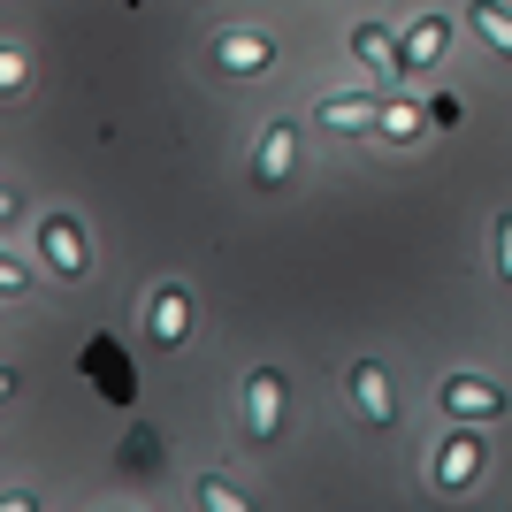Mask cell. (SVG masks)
<instances>
[{
    "label": "cell",
    "mask_w": 512,
    "mask_h": 512,
    "mask_svg": "<svg viewBox=\"0 0 512 512\" xmlns=\"http://www.w3.org/2000/svg\"><path fill=\"white\" fill-rule=\"evenodd\" d=\"M283 398H291V383H283L276 367H253L245 375V444L268 451L283 436Z\"/></svg>",
    "instance_id": "obj_1"
},
{
    "label": "cell",
    "mask_w": 512,
    "mask_h": 512,
    "mask_svg": "<svg viewBox=\"0 0 512 512\" xmlns=\"http://www.w3.org/2000/svg\"><path fill=\"white\" fill-rule=\"evenodd\" d=\"M39 253H46V268L62 283H85L92 276V260H85V230H77V214H46L39 222Z\"/></svg>",
    "instance_id": "obj_2"
},
{
    "label": "cell",
    "mask_w": 512,
    "mask_h": 512,
    "mask_svg": "<svg viewBox=\"0 0 512 512\" xmlns=\"http://www.w3.org/2000/svg\"><path fill=\"white\" fill-rule=\"evenodd\" d=\"M291 169H299V123H268L253 153V192H283Z\"/></svg>",
    "instance_id": "obj_3"
},
{
    "label": "cell",
    "mask_w": 512,
    "mask_h": 512,
    "mask_svg": "<svg viewBox=\"0 0 512 512\" xmlns=\"http://www.w3.org/2000/svg\"><path fill=\"white\" fill-rule=\"evenodd\" d=\"M482 459H490V444H482L474 428H451V436H444V451H436V490H444V497H459V490L474 482V474H482Z\"/></svg>",
    "instance_id": "obj_4"
},
{
    "label": "cell",
    "mask_w": 512,
    "mask_h": 512,
    "mask_svg": "<svg viewBox=\"0 0 512 512\" xmlns=\"http://www.w3.org/2000/svg\"><path fill=\"white\" fill-rule=\"evenodd\" d=\"M444 413L451 421H497V413H505V390H497L490 375H451L444 383Z\"/></svg>",
    "instance_id": "obj_5"
},
{
    "label": "cell",
    "mask_w": 512,
    "mask_h": 512,
    "mask_svg": "<svg viewBox=\"0 0 512 512\" xmlns=\"http://www.w3.org/2000/svg\"><path fill=\"white\" fill-rule=\"evenodd\" d=\"M344 390H352V406H360L367 428H398V406H390V383H383V367H375V360H352Z\"/></svg>",
    "instance_id": "obj_6"
},
{
    "label": "cell",
    "mask_w": 512,
    "mask_h": 512,
    "mask_svg": "<svg viewBox=\"0 0 512 512\" xmlns=\"http://www.w3.org/2000/svg\"><path fill=\"white\" fill-rule=\"evenodd\" d=\"M146 337L153 344H184L192 337V299H184L176 283H161V291L146 299Z\"/></svg>",
    "instance_id": "obj_7"
},
{
    "label": "cell",
    "mask_w": 512,
    "mask_h": 512,
    "mask_svg": "<svg viewBox=\"0 0 512 512\" xmlns=\"http://www.w3.org/2000/svg\"><path fill=\"white\" fill-rule=\"evenodd\" d=\"M214 62L230 69V77H268V62H276V39H268V31H230V39L214 46Z\"/></svg>",
    "instance_id": "obj_8"
},
{
    "label": "cell",
    "mask_w": 512,
    "mask_h": 512,
    "mask_svg": "<svg viewBox=\"0 0 512 512\" xmlns=\"http://www.w3.org/2000/svg\"><path fill=\"white\" fill-rule=\"evenodd\" d=\"M352 54H367V69H375V85H406V62H398V46H390V31L383 23H360V31H352Z\"/></svg>",
    "instance_id": "obj_9"
},
{
    "label": "cell",
    "mask_w": 512,
    "mask_h": 512,
    "mask_svg": "<svg viewBox=\"0 0 512 512\" xmlns=\"http://www.w3.org/2000/svg\"><path fill=\"white\" fill-rule=\"evenodd\" d=\"M444 39H451V23L444 16H421V23H406V39H398V62H406V77H421L436 54H444Z\"/></svg>",
    "instance_id": "obj_10"
},
{
    "label": "cell",
    "mask_w": 512,
    "mask_h": 512,
    "mask_svg": "<svg viewBox=\"0 0 512 512\" xmlns=\"http://www.w3.org/2000/svg\"><path fill=\"white\" fill-rule=\"evenodd\" d=\"M321 123L329 130H375L383 107H375V92H337V100H321Z\"/></svg>",
    "instance_id": "obj_11"
},
{
    "label": "cell",
    "mask_w": 512,
    "mask_h": 512,
    "mask_svg": "<svg viewBox=\"0 0 512 512\" xmlns=\"http://www.w3.org/2000/svg\"><path fill=\"white\" fill-rule=\"evenodd\" d=\"M467 23L497 46V54H505V62H512V8H505V0H467Z\"/></svg>",
    "instance_id": "obj_12"
},
{
    "label": "cell",
    "mask_w": 512,
    "mask_h": 512,
    "mask_svg": "<svg viewBox=\"0 0 512 512\" xmlns=\"http://www.w3.org/2000/svg\"><path fill=\"white\" fill-rule=\"evenodd\" d=\"M199 505L207 512H245V490H237L230 474H199Z\"/></svg>",
    "instance_id": "obj_13"
},
{
    "label": "cell",
    "mask_w": 512,
    "mask_h": 512,
    "mask_svg": "<svg viewBox=\"0 0 512 512\" xmlns=\"http://www.w3.org/2000/svg\"><path fill=\"white\" fill-rule=\"evenodd\" d=\"M16 92H23V54L0 46V100H16Z\"/></svg>",
    "instance_id": "obj_14"
},
{
    "label": "cell",
    "mask_w": 512,
    "mask_h": 512,
    "mask_svg": "<svg viewBox=\"0 0 512 512\" xmlns=\"http://www.w3.org/2000/svg\"><path fill=\"white\" fill-rule=\"evenodd\" d=\"M497 276L512 283V214H497Z\"/></svg>",
    "instance_id": "obj_15"
},
{
    "label": "cell",
    "mask_w": 512,
    "mask_h": 512,
    "mask_svg": "<svg viewBox=\"0 0 512 512\" xmlns=\"http://www.w3.org/2000/svg\"><path fill=\"white\" fill-rule=\"evenodd\" d=\"M16 291H31V268H16V260H0V299H16Z\"/></svg>",
    "instance_id": "obj_16"
},
{
    "label": "cell",
    "mask_w": 512,
    "mask_h": 512,
    "mask_svg": "<svg viewBox=\"0 0 512 512\" xmlns=\"http://www.w3.org/2000/svg\"><path fill=\"white\" fill-rule=\"evenodd\" d=\"M8 390H16V367H0V398H8Z\"/></svg>",
    "instance_id": "obj_17"
},
{
    "label": "cell",
    "mask_w": 512,
    "mask_h": 512,
    "mask_svg": "<svg viewBox=\"0 0 512 512\" xmlns=\"http://www.w3.org/2000/svg\"><path fill=\"white\" fill-rule=\"evenodd\" d=\"M8 214H16V199H8V192H0V222H8Z\"/></svg>",
    "instance_id": "obj_18"
}]
</instances>
